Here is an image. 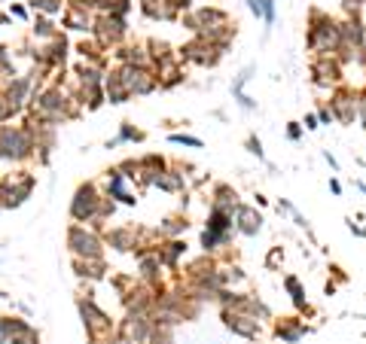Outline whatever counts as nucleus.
I'll return each instance as SVG.
<instances>
[{"label":"nucleus","mask_w":366,"mask_h":344,"mask_svg":"<svg viewBox=\"0 0 366 344\" xmlns=\"http://www.w3.org/2000/svg\"><path fill=\"white\" fill-rule=\"evenodd\" d=\"M318 122H321V119H318V116H312V113H309V116H305V128H318Z\"/></svg>","instance_id":"obj_19"},{"label":"nucleus","mask_w":366,"mask_h":344,"mask_svg":"<svg viewBox=\"0 0 366 344\" xmlns=\"http://www.w3.org/2000/svg\"><path fill=\"white\" fill-rule=\"evenodd\" d=\"M345 13L348 15H360V6H363V0H345Z\"/></svg>","instance_id":"obj_16"},{"label":"nucleus","mask_w":366,"mask_h":344,"mask_svg":"<svg viewBox=\"0 0 366 344\" xmlns=\"http://www.w3.org/2000/svg\"><path fill=\"white\" fill-rule=\"evenodd\" d=\"M235 229L241 234H256L263 229V216L254 211V207H247V204H238L235 207Z\"/></svg>","instance_id":"obj_6"},{"label":"nucleus","mask_w":366,"mask_h":344,"mask_svg":"<svg viewBox=\"0 0 366 344\" xmlns=\"http://www.w3.org/2000/svg\"><path fill=\"white\" fill-rule=\"evenodd\" d=\"M287 137H290V140H299V137H302V128H299V122H290Z\"/></svg>","instance_id":"obj_17"},{"label":"nucleus","mask_w":366,"mask_h":344,"mask_svg":"<svg viewBox=\"0 0 366 344\" xmlns=\"http://www.w3.org/2000/svg\"><path fill=\"white\" fill-rule=\"evenodd\" d=\"M95 204H98L95 189H92V186H82V189L77 192V201H73V216H77V220H89V216L95 214Z\"/></svg>","instance_id":"obj_9"},{"label":"nucleus","mask_w":366,"mask_h":344,"mask_svg":"<svg viewBox=\"0 0 366 344\" xmlns=\"http://www.w3.org/2000/svg\"><path fill=\"white\" fill-rule=\"evenodd\" d=\"M323 158H327V162H330V167H332V171H339V162H336V158H332L330 153H323Z\"/></svg>","instance_id":"obj_22"},{"label":"nucleus","mask_w":366,"mask_h":344,"mask_svg":"<svg viewBox=\"0 0 366 344\" xmlns=\"http://www.w3.org/2000/svg\"><path fill=\"white\" fill-rule=\"evenodd\" d=\"M312 77H314V86H321V89L339 86L342 82V64H339L336 55H321L312 64Z\"/></svg>","instance_id":"obj_3"},{"label":"nucleus","mask_w":366,"mask_h":344,"mask_svg":"<svg viewBox=\"0 0 366 344\" xmlns=\"http://www.w3.org/2000/svg\"><path fill=\"white\" fill-rule=\"evenodd\" d=\"M330 192H332V195H339V192H342V183H339V180H330Z\"/></svg>","instance_id":"obj_20"},{"label":"nucleus","mask_w":366,"mask_h":344,"mask_svg":"<svg viewBox=\"0 0 366 344\" xmlns=\"http://www.w3.org/2000/svg\"><path fill=\"white\" fill-rule=\"evenodd\" d=\"M71 247H73V253L89 256V259H98V253H101L98 250V238L82 229H71Z\"/></svg>","instance_id":"obj_7"},{"label":"nucleus","mask_w":366,"mask_h":344,"mask_svg":"<svg viewBox=\"0 0 366 344\" xmlns=\"http://www.w3.org/2000/svg\"><path fill=\"white\" fill-rule=\"evenodd\" d=\"M28 137L19 131V128H0V156L3 158H22L28 156Z\"/></svg>","instance_id":"obj_5"},{"label":"nucleus","mask_w":366,"mask_h":344,"mask_svg":"<svg viewBox=\"0 0 366 344\" xmlns=\"http://www.w3.org/2000/svg\"><path fill=\"white\" fill-rule=\"evenodd\" d=\"M305 332H309V329H305V326L299 323L296 317H287V320H278V323H274V335H278V338L284 341V344H296Z\"/></svg>","instance_id":"obj_8"},{"label":"nucleus","mask_w":366,"mask_h":344,"mask_svg":"<svg viewBox=\"0 0 366 344\" xmlns=\"http://www.w3.org/2000/svg\"><path fill=\"white\" fill-rule=\"evenodd\" d=\"M223 323H226L229 332H235V335H241V338H247V341L260 338V320H256V317H251V314L223 311Z\"/></svg>","instance_id":"obj_4"},{"label":"nucleus","mask_w":366,"mask_h":344,"mask_svg":"<svg viewBox=\"0 0 366 344\" xmlns=\"http://www.w3.org/2000/svg\"><path fill=\"white\" fill-rule=\"evenodd\" d=\"M278 259H281V250H272V253H269V265H278Z\"/></svg>","instance_id":"obj_21"},{"label":"nucleus","mask_w":366,"mask_h":344,"mask_svg":"<svg viewBox=\"0 0 366 344\" xmlns=\"http://www.w3.org/2000/svg\"><path fill=\"white\" fill-rule=\"evenodd\" d=\"M162 189H180V177H156Z\"/></svg>","instance_id":"obj_14"},{"label":"nucleus","mask_w":366,"mask_h":344,"mask_svg":"<svg viewBox=\"0 0 366 344\" xmlns=\"http://www.w3.org/2000/svg\"><path fill=\"white\" fill-rule=\"evenodd\" d=\"M80 311H82V317H86V323H89V332H92V335L110 329V320H107V317H104L101 311H95L92 305H86V301L80 305Z\"/></svg>","instance_id":"obj_10"},{"label":"nucleus","mask_w":366,"mask_h":344,"mask_svg":"<svg viewBox=\"0 0 366 344\" xmlns=\"http://www.w3.org/2000/svg\"><path fill=\"white\" fill-rule=\"evenodd\" d=\"M318 119H321L323 125L332 122V110H330V107H321V110H318Z\"/></svg>","instance_id":"obj_18"},{"label":"nucleus","mask_w":366,"mask_h":344,"mask_svg":"<svg viewBox=\"0 0 366 344\" xmlns=\"http://www.w3.org/2000/svg\"><path fill=\"white\" fill-rule=\"evenodd\" d=\"M284 287H287V292L293 296V305L299 308V311H305V314H312V308H309V301L302 299V287H299V281L296 278H284Z\"/></svg>","instance_id":"obj_11"},{"label":"nucleus","mask_w":366,"mask_h":344,"mask_svg":"<svg viewBox=\"0 0 366 344\" xmlns=\"http://www.w3.org/2000/svg\"><path fill=\"white\" fill-rule=\"evenodd\" d=\"M247 149H251L256 158H263V144H260V137H254V134H251V137H247Z\"/></svg>","instance_id":"obj_15"},{"label":"nucleus","mask_w":366,"mask_h":344,"mask_svg":"<svg viewBox=\"0 0 366 344\" xmlns=\"http://www.w3.org/2000/svg\"><path fill=\"white\" fill-rule=\"evenodd\" d=\"M171 144H183V147H202V140L198 137H189V134H171Z\"/></svg>","instance_id":"obj_13"},{"label":"nucleus","mask_w":366,"mask_h":344,"mask_svg":"<svg viewBox=\"0 0 366 344\" xmlns=\"http://www.w3.org/2000/svg\"><path fill=\"white\" fill-rule=\"evenodd\" d=\"M309 49L312 52L321 55H336L339 46H342V24H339L336 19H330L327 13L314 10L312 13V24H309Z\"/></svg>","instance_id":"obj_1"},{"label":"nucleus","mask_w":366,"mask_h":344,"mask_svg":"<svg viewBox=\"0 0 366 344\" xmlns=\"http://www.w3.org/2000/svg\"><path fill=\"white\" fill-rule=\"evenodd\" d=\"M251 13L256 19H265V22H274V0H251Z\"/></svg>","instance_id":"obj_12"},{"label":"nucleus","mask_w":366,"mask_h":344,"mask_svg":"<svg viewBox=\"0 0 366 344\" xmlns=\"http://www.w3.org/2000/svg\"><path fill=\"white\" fill-rule=\"evenodd\" d=\"M330 110H332V119L342 122V125H351L354 119H360V91L348 89V86H339L336 91L330 95Z\"/></svg>","instance_id":"obj_2"}]
</instances>
